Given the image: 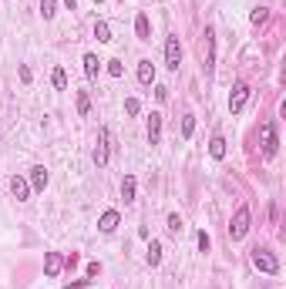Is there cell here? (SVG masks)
Returning a JSON list of instances; mask_svg holds the SVG:
<instances>
[{
    "instance_id": "1",
    "label": "cell",
    "mask_w": 286,
    "mask_h": 289,
    "mask_svg": "<svg viewBox=\"0 0 286 289\" xmlns=\"http://www.w3.org/2000/svg\"><path fill=\"white\" fill-rule=\"evenodd\" d=\"M249 259H253V266L259 269V272H266V276H276V272H279V259H276L269 249H259V245H256Z\"/></svg>"
},
{
    "instance_id": "2",
    "label": "cell",
    "mask_w": 286,
    "mask_h": 289,
    "mask_svg": "<svg viewBox=\"0 0 286 289\" xmlns=\"http://www.w3.org/2000/svg\"><path fill=\"white\" fill-rule=\"evenodd\" d=\"M249 222H253V215H249V209H246V205H239V209H236V215H232V225H229V235H232V242H239V239H246V232H249Z\"/></svg>"
},
{
    "instance_id": "3",
    "label": "cell",
    "mask_w": 286,
    "mask_h": 289,
    "mask_svg": "<svg viewBox=\"0 0 286 289\" xmlns=\"http://www.w3.org/2000/svg\"><path fill=\"white\" fill-rule=\"evenodd\" d=\"M91 162L98 168L108 165V128H98V144H94V152H91Z\"/></svg>"
},
{
    "instance_id": "4",
    "label": "cell",
    "mask_w": 286,
    "mask_h": 289,
    "mask_svg": "<svg viewBox=\"0 0 286 289\" xmlns=\"http://www.w3.org/2000/svg\"><path fill=\"white\" fill-rule=\"evenodd\" d=\"M259 138H263V155L266 158H273L276 155V124L273 121H263V128H259Z\"/></svg>"
},
{
    "instance_id": "5",
    "label": "cell",
    "mask_w": 286,
    "mask_h": 289,
    "mask_svg": "<svg viewBox=\"0 0 286 289\" xmlns=\"http://www.w3.org/2000/svg\"><path fill=\"white\" fill-rule=\"evenodd\" d=\"M246 101H249V84H246V81H239V84L232 88V94H229V111L239 114L242 108H246Z\"/></svg>"
},
{
    "instance_id": "6",
    "label": "cell",
    "mask_w": 286,
    "mask_h": 289,
    "mask_svg": "<svg viewBox=\"0 0 286 289\" xmlns=\"http://www.w3.org/2000/svg\"><path fill=\"white\" fill-rule=\"evenodd\" d=\"M178 64H182V44H178V37H168L165 41V67L178 71Z\"/></svg>"
},
{
    "instance_id": "7",
    "label": "cell",
    "mask_w": 286,
    "mask_h": 289,
    "mask_svg": "<svg viewBox=\"0 0 286 289\" xmlns=\"http://www.w3.org/2000/svg\"><path fill=\"white\" fill-rule=\"evenodd\" d=\"M61 269H64V256L61 252H47L44 256V276H61Z\"/></svg>"
},
{
    "instance_id": "8",
    "label": "cell",
    "mask_w": 286,
    "mask_h": 289,
    "mask_svg": "<svg viewBox=\"0 0 286 289\" xmlns=\"http://www.w3.org/2000/svg\"><path fill=\"white\" fill-rule=\"evenodd\" d=\"M11 192H14V199H17V202H27V199H31V182L21 178V175H14L11 178Z\"/></svg>"
},
{
    "instance_id": "9",
    "label": "cell",
    "mask_w": 286,
    "mask_h": 289,
    "mask_svg": "<svg viewBox=\"0 0 286 289\" xmlns=\"http://www.w3.org/2000/svg\"><path fill=\"white\" fill-rule=\"evenodd\" d=\"M118 222H121V215H118L115 209H108V212H101V219H98V229H101L105 235H111L115 229H118Z\"/></svg>"
},
{
    "instance_id": "10",
    "label": "cell",
    "mask_w": 286,
    "mask_h": 289,
    "mask_svg": "<svg viewBox=\"0 0 286 289\" xmlns=\"http://www.w3.org/2000/svg\"><path fill=\"white\" fill-rule=\"evenodd\" d=\"M145 134H148V144L162 141V114H158V111L148 114V131H145Z\"/></svg>"
},
{
    "instance_id": "11",
    "label": "cell",
    "mask_w": 286,
    "mask_h": 289,
    "mask_svg": "<svg viewBox=\"0 0 286 289\" xmlns=\"http://www.w3.org/2000/svg\"><path fill=\"white\" fill-rule=\"evenodd\" d=\"M47 182H51V175H47V168H44V165H34V168H31V189L44 192V189H47Z\"/></svg>"
},
{
    "instance_id": "12",
    "label": "cell",
    "mask_w": 286,
    "mask_h": 289,
    "mask_svg": "<svg viewBox=\"0 0 286 289\" xmlns=\"http://www.w3.org/2000/svg\"><path fill=\"white\" fill-rule=\"evenodd\" d=\"M212 64H216V31L206 27V71H212Z\"/></svg>"
},
{
    "instance_id": "13",
    "label": "cell",
    "mask_w": 286,
    "mask_h": 289,
    "mask_svg": "<svg viewBox=\"0 0 286 289\" xmlns=\"http://www.w3.org/2000/svg\"><path fill=\"white\" fill-rule=\"evenodd\" d=\"M135 34H138V41H152V24H148V14H138V17H135Z\"/></svg>"
},
{
    "instance_id": "14",
    "label": "cell",
    "mask_w": 286,
    "mask_h": 289,
    "mask_svg": "<svg viewBox=\"0 0 286 289\" xmlns=\"http://www.w3.org/2000/svg\"><path fill=\"white\" fill-rule=\"evenodd\" d=\"M138 81H142V84H152V81H155V64L148 61V57L138 61Z\"/></svg>"
},
{
    "instance_id": "15",
    "label": "cell",
    "mask_w": 286,
    "mask_h": 289,
    "mask_svg": "<svg viewBox=\"0 0 286 289\" xmlns=\"http://www.w3.org/2000/svg\"><path fill=\"white\" fill-rule=\"evenodd\" d=\"M145 262H148V266H158V262H162V242H158V239H152V242H148Z\"/></svg>"
},
{
    "instance_id": "16",
    "label": "cell",
    "mask_w": 286,
    "mask_h": 289,
    "mask_svg": "<svg viewBox=\"0 0 286 289\" xmlns=\"http://www.w3.org/2000/svg\"><path fill=\"white\" fill-rule=\"evenodd\" d=\"M209 155L216 158V162H222V158H226V138H222V134H216V138L209 141Z\"/></svg>"
},
{
    "instance_id": "17",
    "label": "cell",
    "mask_w": 286,
    "mask_h": 289,
    "mask_svg": "<svg viewBox=\"0 0 286 289\" xmlns=\"http://www.w3.org/2000/svg\"><path fill=\"white\" fill-rule=\"evenodd\" d=\"M135 189H138V185H135V175H125V182H121V199H125V205L135 202Z\"/></svg>"
},
{
    "instance_id": "18",
    "label": "cell",
    "mask_w": 286,
    "mask_h": 289,
    "mask_svg": "<svg viewBox=\"0 0 286 289\" xmlns=\"http://www.w3.org/2000/svg\"><path fill=\"white\" fill-rule=\"evenodd\" d=\"M98 71H101V61L94 54H84V74H88V81L98 78Z\"/></svg>"
},
{
    "instance_id": "19",
    "label": "cell",
    "mask_w": 286,
    "mask_h": 289,
    "mask_svg": "<svg viewBox=\"0 0 286 289\" xmlns=\"http://www.w3.org/2000/svg\"><path fill=\"white\" fill-rule=\"evenodd\" d=\"M51 84H54L57 91H67V74H64V67H54V74H51Z\"/></svg>"
},
{
    "instance_id": "20",
    "label": "cell",
    "mask_w": 286,
    "mask_h": 289,
    "mask_svg": "<svg viewBox=\"0 0 286 289\" xmlns=\"http://www.w3.org/2000/svg\"><path fill=\"white\" fill-rule=\"evenodd\" d=\"M54 14H57V0H41V17L54 21Z\"/></svg>"
},
{
    "instance_id": "21",
    "label": "cell",
    "mask_w": 286,
    "mask_h": 289,
    "mask_svg": "<svg viewBox=\"0 0 286 289\" xmlns=\"http://www.w3.org/2000/svg\"><path fill=\"white\" fill-rule=\"evenodd\" d=\"M94 37H98L101 44H108V41H111V27L105 21H98V24H94Z\"/></svg>"
},
{
    "instance_id": "22",
    "label": "cell",
    "mask_w": 286,
    "mask_h": 289,
    "mask_svg": "<svg viewBox=\"0 0 286 289\" xmlns=\"http://www.w3.org/2000/svg\"><path fill=\"white\" fill-rule=\"evenodd\" d=\"M88 111H91V98H88V91H77V114L84 118Z\"/></svg>"
},
{
    "instance_id": "23",
    "label": "cell",
    "mask_w": 286,
    "mask_h": 289,
    "mask_svg": "<svg viewBox=\"0 0 286 289\" xmlns=\"http://www.w3.org/2000/svg\"><path fill=\"white\" fill-rule=\"evenodd\" d=\"M269 21V11H266V7H256L253 14H249V24H253V27H259V24H266Z\"/></svg>"
},
{
    "instance_id": "24",
    "label": "cell",
    "mask_w": 286,
    "mask_h": 289,
    "mask_svg": "<svg viewBox=\"0 0 286 289\" xmlns=\"http://www.w3.org/2000/svg\"><path fill=\"white\" fill-rule=\"evenodd\" d=\"M192 131H196V114H185L182 118V138H192Z\"/></svg>"
},
{
    "instance_id": "25",
    "label": "cell",
    "mask_w": 286,
    "mask_h": 289,
    "mask_svg": "<svg viewBox=\"0 0 286 289\" xmlns=\"http://www.w3.org/2000/svg\"><path fill=\"white\" fill-rule=\"evenodd\" d=\"M138 111H142V101H138V98H128V101H125V114H128V118H135Z\"/></svg>"
},
{
    "instance_id": "26",
    "label": "cell",
    "mask_w": 286,
    "mask_h": 289,
    "mask_svg": "<svg viewBox=\"0 0 286 289\" xmlns=\"http://www.w3.org/2000/svg\"><path fill=\"white\" fill-rule=\"evenodd\" d=\"M108 74H111V78H121V74H125V64H121L118 57H115V61H108Z\"/></svg>"
},
{
    "instance_id": "27",
    "label": "cell",
    "mask_w": 286,
    "mask_h": 289,
    "mask_svg": "<svg viewBox=\"0 0 286 289\" xmlns=\"http://www.w3.org/2000/svg\"><path fill=\"white\" fill-rule=\"evenodd\" d=\"M168 232H182V219H178V215H175V212H172V215H168Z\"/></svg>"
},
{
    "instance_id": "28",
    "label": "cell",
    "mask_w": 286,
    "mask_h": 289,
    "mask_svg": "<svg viewBox=\"0 0 286 289\" xmlns=\"http://www.w3.org/2000/svg\"><path fill=\"white\" fill-rule=\"evenodd\" d=\"M209 245H212V239H209V232L202 229V232H199V249H202V252H209Z\"/></svg>"
},
{
    "instance_id": "29",
    "label": "cell",
    "mask_w": 286,
    "mask_h": 289,
    "mask_svg": "<svg viewBox=\"0 0 286 289\" xmlns=\"http://www.w3.org/2000/svg\"><path fill=\"white\" fill-rule=\"evenodd\" d=\"M17 74H21V81H24V84H31V78H34V74H31V67H27V64H21V67H17Z\"/></svg>"
},
{
    "instance_id": "30",
    "label": "cell",
    "mask_w": 286,
    "mask_h": 289,
    "mask_svg": "<svg viewBox=\"0 0 286 289\" xmlns=\"http://www.w3.org/2000/svg\"><path fill=\"white\" fill-rule=\"evenodd\" d=\"M88 286H91V279H74L67 289H88Z\"/></svg>"
},
{
    "instance_id": "31",
    "label": "cell",
    "mask_w": 286,
    "mask_h": 289,
    "mask_svg": "<svg viewBox=\"0 0 286 289\" xmlns=\"http://www.w3.org/2000/svg\"><path fill=\"white\" fill-rule=\"evenodd\" d=\"M101 272V262H88V279H94Z\"/></svg>"
},
{
    "instance_id": "32",
    "label": "cell",
    "mask_w": 286,
    "mask_h": 289,
    "mask_svg": "<svg viewBox=\"0 0 286 289\" xmlns=\"http://www.w3.org/2000/svg\"><path fill=\"white\" fill-rule=\"evenodd\" d=\"M155 98H158V101H165V98H168V88H162V84H158V88H155Z\"/></svg>"
},
{
    "instance_id": "33",
    "label": "cell",
    "mask_w": 286,
    "mask_h": 289,
    "mask_svg": "<svg viewBox=\"0 0 286 289\" xmlns=\"http://www.w3.org/2000/svg\"><path fill=\"white\" fill-rule=\"evenodd\" d=\"M64 4H67V7H71V11H74V7H77V0H64Z\"/></svg>"
},
{
    "instance_id": "34",
    "label": "cell",
    "mask_w": 286,
    "mask_h": 289,
    "mask_svg": "<svg viewBox=\"0 0 286 289\" xmlns=\"http://www.w3.org/2000/svg\"><path fill=\"white\" fill-rule=\"evenodd\" d=\"M94 4H101V0H94Z\"/></svg>"
}]
</instances>
